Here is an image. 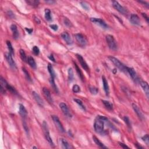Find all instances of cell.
<instances>
[{
    "mask_svg": "<svg viewBox=\"0 0 149 149\" xmlns=\"http://www.w3.org/2000/svg\"><path fill=\"white\" fill-rule=\"evenodd\" d=\"M108 120L106 117L98 115L95 120L94 124V128L97 133L102 134L104 131V122H108Z\"/></svg>",
    "mask_w": 149,
    "mask_h": 149,
    "instance_id": "obj_1",
    "label": "cell"
},
{
    "mask_svg": "<svg viewBox=\"0 0 149 149\" xmlns=\"http://www.w3.org/2000/svg\"><path fill=\"white\" fill-rule=\"evenodd\" d=\"M109 59L110 61L113 63V64L116 66L117 68H118L121 71H122L125 73H128L127 72V66H126L124 63H122L119 60L116 58L115 57H112V56H110L109 57Z\"/></svg>",
    "mask_w": 149,
    "mask_h": 149,
    "instance_id": "obj_2",
    "label": "cell"
},
{
    "mask_svg": "<svg viewBox=\"0 0 149 149\" xmlns=\"http://www.w3.org/2000/svg\"><path fill=\"white\" fill-rule=\"evenodd\" d=\"M105 39H106V41L108 47L111 50H113V51L117 50V48H118L117 43L113 36L110 35V34H107L105 37Z\"/></svg>",
    "mask_w": 149,
    "mask_h": 149,
    "instance_id": "obj_3",
    "label": "cell"
},
{
    "mask_svg": "<svg viewBox=\"0 0 149 149\" xmlns=\"http://www.w3.org/2000/svg\"><path fill=\"white\" fill-rule=\"evenodd\" d=\"M43 130H44V136H45V138H46V140H47L49 144H50V145L51 146V147H54L55 146L54 143V142H53L51 136H50V132H49L48 127V125L46 121H44L43 123Z\"/></svg>",
    "mask_w": 149,
    "mask_h": 149,
    "instance_id": "obj_4",
    "label": "cell"
},
{
    "mask_svg": "<svg viewBox=\"0 0 149 149\" xmlns=\"http://www.w3.org/2000/svg\"><path fill=\"white\" fill-rule=\"evenodd\" d=\"M0 85H1V87H3L4 89L9 90L12 94H17V92L15 89V88H14L12 86H11L7 83L5 79H4L2 76H1V78H0Z\"/></svg>",
    "mask_w": 149,
    "mask_h": 149,
    "instance_id": "obj_5",
    "label": "cell"
},
{
    "mask_svg": "<svg viewBox=\"0 0 149 149\" xmlns=\"http://www.w3.org/2000/svg\"><path fill=\"white\" fill-rule=\"evenodd\" d=\"M52 119H53V122H54L55 125V126L57 127L58 129L59 130V131L63 133L65 132V129L63 128V124L61 122L60 119L56 115H52L51 116Z\"/></svg>",
    "mask_w": 149,
    "mask_h": 149,
    "instance_id": "obj_6",
    "label": "cell"
},
{
    "mask_svg": "<svg viewBox=\"0 0 149 149\" xmlns=\"http://www.w3.org/2000/svg\"><path fill=\"white\" fill-rule=\"evenodd\" d=\"M112 6L117 11H118V12L121 13V14H123V15H126L128 14V11L126 8H124V7L120 4L119 2H117L116 1H112Z\"/></svg>",
    "mask_w": 149,
    "mask_h": 149,
    "instance_id": "obj_7",
    "label": "cell"
},
{
    "mask_svg": "<svg viewBox=\"0 0 149 149\" xmlns=\"http://www.w3.org/2000/svg\"><path fill=\"white\" fill-rule=\"evenodd\" d=\"M90 21L100 26L102 28L104 29H107L108 28V25L103 20L100 18H91Z\"/></svg>",
    "mask_w": 149,
    "mask_h": 149,
    "instance_id": "obj_8",
    "label": "cell"
},
{
    "mask_svg": "<svg viewBox=\"0 0 149 149\" xmlns=\"http://www.w3.org/2000/svg\"><path fill=\"white\" fill-rule=\"evenodd\" d=\"M75 39L77 41L78 44L80 45L82 47H85L87 44V40L84 37L83 35L80 33H78L75 35Z\"/></svg>",
    "mask_w": 149,
    "mask_h": 149,
    "instance_id": "obj_9",
    "label": "cell"
},
{
    "mask_svg": "<svg viewBox=\"0 0 149 149\" xmlns=\"http://www.w3.org/2000/svg\"><path fill=\"white\" fill-rule=\"evenodd\" d=\"M60 107L61 109V110L63 111V114H64L66 117L69 118H72V114L71 113L70 111H69L67 105H66L65 103H64V102H61L60 104Z\"/></svg>",
    "mask_w": 149,
    "mask_h": 149,
    "instance_id": "obj_10",
    "label": "cell"
},
{
    "mask_svg": "<svg viewBox=\"0 0 149 149\" xmlns=\"http://www.w3.org/2000/svg\"><path fill=\"white\" fill-rule=\"evenodd\" d=\"M12 55H11L10 53H8V54L5 55V57H6L7 62H8L10 67L13 69H16L17 68L16 64L15 61L13 59Z\"/></svg>",
    "mask_w": 149,
    "mask_h": 149,
    "instance_id": "obj_11",
    "label": "cell"
},
{
    "mask_svg": "<svg viewBox=\"0 0 149 149\" xmlns=\"http://www.w3.org/2000/svg\"><path fill=\"white\" fill-rule=\"evenodd\" d=\"M76 57H77L78 60H79V63H80L81 66H82V68L85 69L86 71H89V67L88 66L87 63H86V62L85 61V60H84V58L82 57V56L80 54H76Z\"/></svg>",
    "mask_w": 149,
    "mask_h": 149,
    "instance_id": "obj_12",
    "label": "cell"
},
{
    "mask_svg": "<svg viewBox=\"0 0 149 149\" xmlns=\"http://www.w3.org/2000/svg\"><path fill=\"white\" fill-rule=\"evenodd\" d=\"M43 94H44V96L46 98V99L48 102L50 104H53V98L51 97V93H50V90L48 89H47V88L44 87L43 89Z\"/></svg>",
    "mask_w": 149,
    "mask_h": 149,
    "instance_id": "obj_13",
    "label": "cell"
},
{
    "mask_svg": "<svg viewBox=\"0 0 149 149\" xmlns=\"http://www.w3.org/2000/svg\"><path fill=\"white\" fill-rule=\"evenodd\" d=\"M61 37L62 38L67 44L71 45L73 43V41H72L71 36L69 35V34L66 31H64L61 34Z\"/></svg>",
    "mask_w": 149,
    "mask_h": 149,
    "instance_id": "obj_14",
    "label": "cell"
},
{
    "mask_svg": "<svg viewBox=\"0 0 149 149\" xmlns=\"http://www.w3.org/2000/svg\"><path fill=\"white\" fill-rule=\"evenodd\" d=\"M132 107H133V110L134 111V112H135L136 114H137V117H138L141 120V121L144 120V115H143L142 112H141V110H140V108H139V107L137 106L136 104H135L133 103V104H132Z\"/></svg>",
    "mask_w": 149,
    "mask_h": 149,
    "instance_id": "obj_15",
    "label": "cell"
},
{
    "mask_svg": "<svg viewBox=\"0 0 149 149\" xmlns=\"http://www.w3.org/2000/svg\"><path fill=\"white\" fill-rule=\"evenodd\" d=\"M32 94L34 100H35L36 102H37V103L38 104L39 106H40L41 107H43V106H44V102H43V100H42L41 97L35 92H33Z\"/></svg>",
    "mask_w": 149,
    "mask_h": 149,
    "instance_id": "obj_16",
    "label": "cell"
},
{
    "mask_svg": "<svg viewBox=\"0 0 149 149\" xmlns=\"http://www.w3.org/2000/svg\"><path fill=\"white\" fill-rule=\"evenodd\" d=\"M127 72H128V73H129V75H130V76H131L132 79L134 81H135L136 82V81L138 80L137 73L133 68L128 67L127 68Z\"/></svg>",
    "mask_w": 149,
    "mask_h": 149,
    "instance_id": "obj_17",
    "label": "cell"
},
{
    "mask_svg": "<svg viewBox=\"0 0 149 149\" xmlns=\"http://www.w3.org/2000/svg\"><path fill=\"white\" fill-rule=\"evenodd\" d=\"M140 86L144 92V93L147 98L149 97V86L148 83L145 81H141L140 82Z\"/></svg>",
    "mask_w": 149,
    "mask_h": 149,
    "instance_id": "obj_18",
    "label": "cell"
},
{
    "mask_svg": "<svg viewBox=\"0 0 149 149\" xmlns=\"http://www.w3.org/2000/svg\"><path fill=\"white\" fill-rule=\"evenodd\" d=\"M130 21L132 24L134 25H140V20L139 16L136 14H132L130 18Z\"/></svg>",
    "mask_w": 149,
    "mask_h": 149,
    "instance_id": "obj_19",
    "label": "cell"
},
{
    "mask_svg": "<svg viewBox=\"0 0 149 149\" xmlns=\"http://www.w3.org/2000/svg\"><path fill=\"white\" fill-rule=\"evenodd\" d=\"M102 85H103V87H104V92L105 93V94H106L107 95H108L110 93L109 85H108V82H107V80L106 78H105V76H102Z\"/></svg>",
    "mask_w": 149,
    "mask_h": 149,
    "instance_id": "obj_20",
    "label": "cell"
},
{
    "mask_svg": "<svg viewBox=\"0 0 149 149\" xmlns=\"http://www.w3.org/2000/svg\"><path fill=\"white\" fill-rule=\"evenodd\" d=\"M19 113L21 116L22 117V118L24 119H25L26 118V117L27 115V112L26 109L24 106L22 104H19Z\"/></svg>",
    "mask_w": 149,
    "mask_h": 149,
    "instance_id": "obj_21",
    "label": "cell"
},
{
    "mask_svg": "<svg viewBox=\"0 0 149 149\" xmlns=\"http://www.w3.org/2000/svg\"><path fill=\"white\" fill-rule=\"evenodd\" d=\"M11 31H12L13 37H14V38L16 39V40L18 39L19 38V31L16 26L14 24H12V25L11 26Z\"/></svg>",
    "mask_w": 149,
    "mask_h": 149,
    "instance_id": "obj_22",
    "label": "cell"
},
{
    "mask_svg": "<svg viewBox=\"0 0 149 149\" xmlns=\"http://www.w3.org/2000/svg\"><path fill=\"white\" fill-rule=\"evenodd\" d=\"M60 142L61 144L62 148L64 149H71V146L69 143L66 140L63 138H61L60 139Z\"/></svg>",
    "mask_w": 149,
    "mask_h": 149,
    "instance_id": "obj_23",
    "label": "cell"
},
{
    "mask_svg": "<svg viewBox=\"0 0 149 149\" xmlns=\"http://www.w3.org/2000/svg\"><path fill=\"white\" fill-rule=\"evenodd\" d=\"M93 141H94V143L95 144L97 145L98 147H100V148L102 149H107L108 147H107V146H105L104 144H103L102 142H101L100 140L97 137H96L95 136H93Z\"/></svg>",
    "mask_w": 149,
    "mask_h": 149,
    "instance_id": "obj_24",
    "label": "cell"
},
{
    "mask_svg": "<svg viewBox=\"0 0 149 149\" xmlns=\"http://www.w3.org/2000/svg\"><path fill=\"white\" fill-rule=\"evenodd\" d=\"M48 72L49 73H50L51 78L55 79V78L56 76L55 72L54 69L53 68V66H52L51 63H48Z\"/></svg>",
    "mask_w": 149,
    "mask_h": 149,
    "instance_id": "obj_25",
    "label": "cell"
},
{
    "mask_svg": "<svg viewBox=\"0 0 149 149\" xmlns=\"http://www.w3.org/2000/svg\"><path fill=\"white\" fill-rule=\"evenodd\" d=\"M45 18L48 21H53V18H52L51 16V12L49 9H45Z\"/></svg>",
    "mask_w": 149,
    "mask_h": 149,
    "instance_id": "obj_26",
    "label": "cell"
},
{
    "mask_svg": "<svg viewBox=\"0 0 149 149\" xmlns=\"http://www.w3.org/2000/svg\"><path fill=\"white\" fill-rule=\"evenodd\" d=\"M102 102L107 109L108 110H112V109H113V104H112V103L107 100H102Z\"/></svg>",
    "mask_w": 149,
    "mask_h": 149,
    "instance_id": "obj_27",
    "label": "cell"
},
{
    "mask_svg": "<svg viewBox=\"0 0 149 149\" xmlns=\"http://www.w3.org/2000/svg\"><path fill=\"white\" fill-rule=\"evenodd\" d=\"M27 63H29V65L33 69H36V63L34 59L32 57H28V61H27Z\"/></svg>",
    "mask_w": 149,
    "mask_h": 149,
    "instance_id": "obj_28",
    "label": "cell"
},
{
    "mask_svg": "<svg viewBox=\"0 0 149 149\" xmlns=\"http://www.w3.org/2000/svg\"><path fill=\"white\" fill-rule=\"evenodd\" d=\"M74 64H75V69H76V72H77V73H78V76H79V78H80L81 80H83L84 79H85V78H84V76H83V73H82V71L80 70V69L79 68V67L78 66V65L76 64V63H74Z\"/></svg>",
    "mask_w": 149,
    "mask_h": 149,
    "instance_id": "obj_29",
    "label": "cell"
},
{
    "mask_svg": "<svg viewBox=\"0 0 149 149\" xmlns=\"http://www.w3.org/2000/svg\"><path fill=\"white\" fill-rule=\"evenodd\" d=\"M50 85H51V87H53V90H54L55 92L56 93H59L58 89V87L57 86V85H56L55 83V80H54V78H50Z\"/></svg>",
    "mask_w": 149,
    "mask_h": 149,
    "instance_id": "obj_30",
    "label": "cell"
},
{
    "mask_svg": "<svg viewBox=\"0 0 149 149\" xmlns=\"http://www.w3.org/2000/svg\"><path fill=\"white\" fill-rule=\"evenodd\" d=\"M73 101H74V102H76V103L78 105H79V107H80L81 109L82 110H83V111H85L86 110V107H85V105H83V102H82V101L80 100L77 99V98H74V99H73Z\"/></svg>",
    "mask_w": 149,
    "mask_h": 149,
    "instance_id": "obj_31",
    "label": "cell"
},
{
    "mask_svg": "<svg viewBox=\"0 0 149 149\" xmlns=\"http://www.w3.org/2000/svg\"><path fill=\"white\" fill-rule=\"evenodd\" d=\"M20 55H21V59L23 61L25 62V63H27V61H28V58L26 56L25 52L24 50H20Z\"/></svg>",
    "mask_w": 149,
    "mask_h": 149,
    "instance_id": "obj_32",
    "label": "cell"
},
{
    "mask_svg": "<svg viewBox=\"0 0 149 149\" xmlns=\"http://www.w3.org/2000/svg\"><path fill=\"white\" fill-rule=\"evenodd\" d=\"M26 2L30 5L34 7H37L39 4V1H37V0H28Z\"/></svg>",
    "mask_w": 149,
    "mask_h": 149,
    "instance_id": "obj_33",
    "label": "cell"
},
{
    "mask_svg": "<svg viewBox=\"0 0 149 149\" xmlns=\"http://www.w3.org/2000/svg\"><path fill=\"white\" fill-rule=\"evenodd\" d=\"M68 80L69 82H72L73 80V78H74V75H73V71L71 68H69L68 71Z\"/></svg>",
    "mask_w": 149,
    "mask_h": 149,
    "instance_id": "obj_34",
    "label": "cell"
},
{
    "mask_svg": "<svg viewBox=\"0 0 149 149\" xmlns=\"http://www.w3.org/2000/svg\"><path fill=\"white\" fill-rule=\"evenodd\" d=\"M7 47H8V50H9V53H10L11 55L14 54V48L12 47V45L11 44V43L9 41H7Z\"/></svg>",
    "mask_w": 149,
    "mask_h": 149,
    "instance_id": "obj_35",
    "label": "cell"
},
{
    "mask_svg": "<svg viewBox=\"0 0 149 149\" xmlns=\"http://www.w3.org/2000/svg\"><path fill=\"white\" fill-rule=\"evenodd\" d=\"M124 122L126 124L127 126H128V128L130 130L132 129V125H131V121H130L129 118L127 116H125L124 117Z\"/></svg>",
    "mask_w": 149,
    "mask_h": 149,
    "instance_id": "obj_36",
    "label": "cell"
},
{
    "mask_svg": "<svg viewBox=\"0 0 149 149\" xmlns=\"http://www.w3.org/2000/svg\"><path fill=\"white\" fill-rule=\"evenodd\" d=\"M22 71H23V72H24V75H25V77H26V78L27 80H28L29 82H31V77H30L29 73V72H27V71L25 68H23Z\"/></svg>",
    "mask_w": 149,
    "mask_h": 149,
    "instance_id": "obj_37",
    "label": "cell"
},
{
    "mask_svg": "<svg viewBox=\"0 0 149 149\" xmlns=\"http://www.w3.org/2000/svg\"><path fill=\"white\" fill-rule=\"evenodd\" d=\"M32 51L35 55H38L40 54V49L37 46H34L32 48Z\"/></svg>",
    "mask_w": 149,
    "mask_h": 149,
    "instance_id": "obj_38",
    "label": "cell"
},
{
    "mask_svg": "<svg viewBox=\"0 0 149 149\" xmlns=\"http://www.w3.org/2000/svg\"><path fill=\"white\" fill-rule=\"evenodd\" d=\"M80 5L84 9H85L86 11H89L90 7L89 4L86 3V2H80Z\"/></svg>",
    "mask_w": 149,
    "mask_h": 149,
    "instance_id": "obj_39",
    "label": "cell"
},
{
    "mask_svg": "<svg viewBox=\"0 0 149 149\" xmlns=\"http://www.w3.org/2000/svg\"><path fill=\"white\" fill-rule=\"evenodd\" d=\"M90 92L92 94L96 95L98 93V90L97 88L94 87H90Z\"/></svg>",
    "mask_w": 149,
    "mask_h": 149,
    "instance_id": "obj_40",
    "label": "cell"
},
{
    "mask_svg": "<svg viewBox=\"0 0 149 149\" xmlns=\"http://www.w3.org/2000/svg\"><path fill=\"white\" fill-rule=\"evenodd\" d=\"M72 91L75 93H78L80 92V87L78 86V85H75L73 86L72 87Z\"/></svg>",
    "mask_w": 149,
    "mask_h": 149,
    "instance_id": "obj_41",
    "label": "cell"
},
{
    "mask_svg": "<svg viewBox=\"0 0 149 149\" xmlns=\"http://www.w3.org/2000/svg\"><path fill=\"white\" fill-rule=\"evenodd\" d=\"M24 122H23V127H24V131H25L26 133V134L28 135V134H29V128L28 126H27V125L26 124V122L25 120L24 119Z\"/></svg>",
    "mask_w": 149,
    "mask_h": 149,
    "instance_id": "obj_42",
    "label": "cell"
},
{
    "mask_svg": "<svg viewBox=\"0 0 149 149\" xmlns=\"http://www.w3.org/2000/svg\"><path fill=\"white\" fill-rule=\"evenodd\" d=\"M141 139L144 141V143L147 144V146L149 145V134H146L144 136L141 137Z\"/></svg>",
    "mask_w": 149,
    "mask_h": 149,
    "instance_id": "obj_43",
    "label": "cell"
},
{
    "mask_svg": "<svg viewBox=\"0 0 149 149\" xmlns=\"http://www.w3.org/2000/svg\"><path fill=\"white\" fill-rule=\"evenodd\" d=\"M63 22H64V24H65L66 26L71 27L72 26L71 22L69 21L68 18H65L64 20H63Z\"/></svg>",
    "mask_w": 149,
    "mask_h": 149,
    "instance_id": "obj_44",
    "label": "cell"
},
{
    "mask_svg": "<svg viewBox=\"0 0 149 149\" xmlns=\"http://www.w3.org/2000/svg\"><path fill=\"white\" fill-rule=\"evenodd\" d=\"M50 27H51V29L54 30V31H57L58 29V26L57 24H51V25H50Z\"/></svg>",
    "mask_w": 149,
    "mask_h": 149,
    "instance_id": "obj_45",
    "label": "cell"
},
{
    "mask_svg": "<svg viewBox=\"0 0 149 149\" xmlns=\"http://www.w3.org/2000/svg\"><path fill=\"white\" fill-rule=\"evenodd\" d=\"M7 14H8V15H9V16L10 17V18H15V15H14V14L13 13L12 11H8Z\"/></svg>",
    "mask_w": 149,
    "mask_h": 149,
    "instance_id": "obj_46",
    "label": "cell"
},
{
    "mask_svg": "<svg viewBox=\"0 0 149 149\" xmlns=\"http://www.w3.org/2000/svg\"><path fill=\"white\" fill-rule=\"evenodd\" d=\"M119 146H121V147H122L123 149H126V148L129 149V146H128L127 145H126V144H124V143H119Z\"/></svg>",
    "mask_w": 149,
    "mask_h": 149,
    "instance_id": "obj_47",
    "label": "cell"
},
{
    "mask_svg": "<svg viewBox=\"0 0 149 149\" xmlns=\"http://www.w3.org/2000/svg\"><path fill=\"white\" fill-rule=\"evenodd\" d=\"M142 15H143V16L144 18V19H145L146 20L147 22L149 23V17H148V16L146 15V14H144V13H143Z\"/></svg>",
    "mask_w": 149,
    "mask_h": 149,
    "instance_id": "obj_48",
    "label": "cell"
},
{
    "mask_svg": "<svg viewBox=\"0 0 149 149\" xmlns=\"http://www.w3.org/2000/svg\"><path fill=\"white\" fill-rule=\"evenodd\" d=\"M139 2H140V3L143 4H144V5H145V6L147 7V8H149V3H148V2H146V1H140Z\"/></svg>",
    "mask_w": 149,
    "mask_h": 149,
    "instance_id": "obj_49",
    "label": "cell"
},
{
    "mask_svg": "<svg viewBox=\"0 0 149 149\" xmlns=\"http://www.w3.org/2000/svg\"><path fill=\"white\" fill-rule=\"evenodd\" d=\"M48 58H49V59H50V60L53 61L54 62V63H55V60L54 56H53V54H51V55H50L48 57Z\"/></svg>",
    "mask_w": 149,
    "mask_h": 149,
    "instance_id": "obj_50",
    "label": "cell"
},
{
    "mask_svg": "<svg viewBox=\"0 0 149 149\" xmlns=\"http://www.w3.org/2000/svg\"><path fill=\"white\" fill-rule=\"evenodd\" d=\"M26 31L29 33V34H31V33H32L33 31V29H27V27H26Z\"/></svg>",
    "mask_w": 149,
    "mask_h": 149,
    "instance_id": "obj_51",
    "label": "cell"
},
{
    "mask_svg": "<svg viewBox=\"0 0 149 149\" xmlns=\"http://www.w3.org/2000/svg\"><path fill=\"white\" fill-rule=\"evenodd\" d=\"M134 146H136V148L137 149H144L143 148V147H142V146H140L139 144H137V143H136V144H134Z\"/></svg>",
    "mask_w": 149,
    "mask_h": 149,
    "instance_id": "obj_52",
    "label": "cell"
},
{
    "mask_svg": "<svg viewBox=\"0 0 149 149\" xmlns=\"http://www.w3.org/2000/svg\"><path fill=\"white\" fill-rule=\"evenodd\" d=\"M34 20H35L36 22L37 23V24H40V21L39 20V19L37 18V17H36V16L34 17Z\"/></svg>",
    "mask_w": 149,
    "mask_h": 149,
    "instance_id": "obj_53",
    "label": "cell"
},
{
    "mask_svg": "<svg viewBox=\"0 0 149 149\" xmlns=\"http://www.w3.org/2000/svg\"><path fill=\"white\" fill-rule=\"evenodd\" d=\"M45 2H47V3H48V4H52L55 3V1H52V0L51 1V0H50V1H45Z\"/></svg>",
    "mask_w": 149,
    "mask_h": 149,
    "instance_id": "obj_54",
    "label": "cell"
},
{
    "mask_svg": "<svg viewBox=\"0 0 149 149\" xmlns=\"http://www.w3.org/2000/svg\"><path fill=\"white\" fill-rule=\"evenodd\" d=\"M33 149H37V147H33Z\"/></svg>",
    "mask_w": 149,
    "mask_h": 149,
    "instance_id": "obj_55",
    "label": "cell"
}]
</instances>
